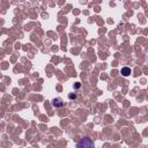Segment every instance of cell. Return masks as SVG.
Returning <instances> with one entry per match:
<instances>
[{
	"label": "cell",
	"instance_id": "1",
	"mask_svg": "<svg viewBox=\"0 0 148 148\" xmlns=\"http://www.w3.org/2000/svg\"><path fill=\"white\" fill-rule=\"evenodd\" d=\"M77 148H95V145H94V141L89 137H83L77 143Z\"/></svg>",
	"mask_w": 148,
	"mask_h": 148
},
{
	"label": "cell",
	"instance_id": "2",
	"mask_svg": "<svg viewBox=\"0 0 148 148\" xmlns=\"http://www.w3.org/2000/svg\"><path fill=\"white\" fill-rule=\"evenodd\" d=\"M51 104H52V106H53V108H63V106L65 105L64 101H63L60 97L53 98V100H52V102H51Z\"/></svg>",
	"mask_w": 148,
	"mask_h": 148
},
{
	"label": "cell",
	"instance_id": "3",
	"mask_svg": "<svg viewBox=\"0 0 148 148\" xmlns=\"http://www.w3.org/2000/svg\"><path fill=\"white\" fill-rule=\"evenodd\" d=\"M131 73H132V71H131L130 67H123V68H122V74H123V77H128Z\"/></svg>",
	"mask_w": 148,
	"mask_h": 148
},
{
	"label": "cell",
	"instance_id": "4",
	"mask_svg": "<svg viewBox=\"0 0 148 148\" xmlns=\"http://www.w3.org/2000/svg\"><path fill=\"white\" fill-rule=\"evenodd\" d=\"M68 97H69L71 100H75V98H77V95H75V94H69Z\"/></svg>",
	"mask_w": 148,
	"mask_h": 148
},
{
	"label": "cell",
	"instance_id": "5",
	"mask_svg": "<svg viewBox=\"0 0 148 148\" xmlns=\"http://www.w3.org/2000/svg\"><path fill=\"white\" fill-rule=\"evenodd\" d=\"M80 86H81V85H80V82H78V83L75 85V88H80Z\"/></svg>",
	"mask_w": 148,
	"mask_h": 148
}]
</instances>
